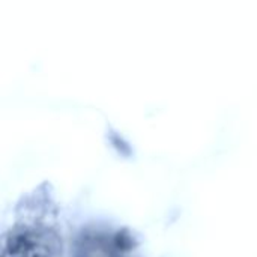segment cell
<instances>
[{
  "label": "cell",
  "mask_w": 257,
  "mask_h": 257,
  "mask_svg": "<svg viewBox=\"0 0 257 257\" xmlns=\"http://www.w3.org/2000/svg\"><path fill=\"white\" fill-rule=\"evenodd\" d=\"M9 248L5 251L11 257H53L56 254L53 238L45 232L17 229L8 241Z\"/></svg>",
  "instance_id": "6da1fadb"
}]
</instances>
